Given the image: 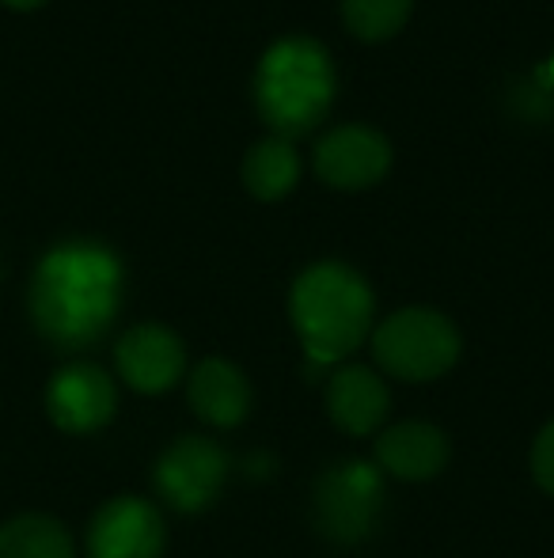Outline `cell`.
<instances>
[{
    "label": "cell",
    "instance_id": "cell-1",
    "mask_svg": "<svg viewBox=\"0 0 554 558\" xmlns=\"http://www.w3.org/2000/svg\"><path fill=\"white\" fill-rule=\"evenodd\" d=\"M122 304V266L96 243H61L30 278V319L61 350L91 345Z\"/></svg>",
    "mask_w": 554,
    "mask_h": 558
},
{
    "label": "cell",
    "instance_id": "cell-2",
    "mask_svg": "<svg viewBox=\"0 0 554 558\" xmlns=\"http://www.w3.org/2000/svg\"><path fill=\"white\" fill-rule=\"evenodd\" d=\"M338 69L323 43L308 35L278 38L255 69V107L274 137H308L334 107Z\"/></svg>",
    "mask_w": 554,
    "mask_h": 558
},
{
    "label": "cell",
    "instance_id": "cell-3",
    "mask_svg": "<svg viewBox=\"0 0 554 558\" xmlns=\"http://www.w3.org/2000/svg\"><path fill=\"white\" fill-rule=\"evenodd\" d=\"M288 316L316 365H331L369 338L377 296L346 263H316L293 281Z\"/></svg>",
    "mask_w": 554,
    "mask_h": 558
},
{
    "label": "cell",
    "instance_id": "cell-4",
    "mask_svg": "<svg viewBox=\"0 0 554 558\" xmlns=\"http://www.w3.org/2000/svg\"><path fill=\"white\" fill-rule=\"evenodd\" d=\"M459 331L448 316L433 308H403L392 312L372 331V353L384 373L407 384H426L444 376L459 361Z\"/></svg>",
    "mask_w": 554,
    "mask_h": 558
},
{
    "label": "cell",
    "instance_id": "cell-5",
    "mask_svg": "<svg viewBox=\"0 0 554 558\" xmlns=\"http://www.w3.org/2000/svg\"><path fill=\"white\" fill-rule=\"evenodd\" d=\"M380 501H384V486H380L377 468L361 460L334 463L331 471L319 475L316 521L334 544H357L377 524Z\"/></svg>",
    "mask_w": 554,
    "mask_h": 558
},
{
    "label": "cell",
    "instance_id": "cell-6",
    "mask_svg": "<svg viewBox=\"0 0 554 558\" xmlns=\"http://www.w3.org/2000/svg\"><path fill=\"white\" fill-rule=\"evenodd\" d=\"M224 478H229V456L209 437H178L156 463V490L178 513L213 506Z\"/></svg>",
    "mask_w": 554,
    "mask_h": 558
},
{
    "label": "cell",
    "instance_id": "cell-7",
    "mask_svg": "<svg viewBox=\"0 0 554 558\" xmlns=\"http://www.w3.org/2000/svg\"><path fill=\"white\" fill-rule=\"evenodd\" d=\"M311 163L334 191H369L392 171V141L372 125H338L316 141Z\"/></svg>",
    "mask_w": 554,
    "mask_h": 558
},
{
    "label": "cell",
    "instance_id": "cell-8",
    "mask_svg": "<svg viewBox=\"0 0 554 558\" xmlns=\"http://www.w3.org/2000/svg\"><path fill=\"white\" fill-rule=\"evenodd\" d=\"M119 391L99 365H69L46 388V411L65 434H96L114 418Z\"/></svg>",
    "mask_w": 554,
    "mask_h": 558
},
{
    "label": "cell",
    "instance_id": "cell-9",
    "mask_svg": "<svg viewBox=\"0 0 554 558\" xmlns=\"http://www.w3.org/2000/svg\"><path fill=\"white\" fill-rule=\"evenodd\" d=\"M91 558H160L163 555V521L152 501L114 498L96 513L88 529Z\"/></svg>",
    "mask_w": 554,
    "mask_h": 558
},
{
    "label": "cell",
    "instance_id": "cell-10",
    "mask_svg": "<svg viewBox=\"0 0 554 558\" xmlns=\"http://www.w3.org/2000/svg\"><path fill=\"white\" fill-rule=\"evenodd\" d=\"M114 361H119V373L130 388L145 391V396H160L183 376L186 350L175 331L160 324H140L119 338Z\"/></svg>",
    "mask_w": 554,
    "mask_h": 558
},
{
    "label": "cell",
    "instance_id": "cell-11",
    "mask_svg": "<svg viewBox=\"0 0 554 558\" xmlns=\"http://www.w3.org/2000/svg\"><path fill=\"white\" fill-rule=\"evenodd\" d=\"M377 463L395 478L426 483V478L441 475L448 463V437L429 422H399L380 434Z\"/></svg>",
    "mask_w": 554,
    "mask_h": 558
},
{
    "label": "cell",
    "instance_id": "cell-12",
    "mask_svg": "<svg viewBox=\"0 0 554 558\" xmlns=\"http://www.w3.org/2000/svg\"><path fill=\"white\" fill-rule=\"evenodd\" d=\"M190 407L209 426L232 429L251 411V384L232 361L206 357L190 373Z\"/></svg>",
    "mask_w": 554,
    "mask_h": 558
},
{
    "label": "cell",
    "instance_id": "cell-13",
    "mask_svg": "<svg viewBox=\"0 0 554 558\" xmlns=\"http://www.w3.org/2000/svg\"><path fill=\"white\" fill-rule=\"evenodd\" d=\"M387 388L372 368L346 365L331 376L327 384V411H331L334 426L346 429L354 437H365L387 418Z\"/></svg>",
    "mask_w": 554,
    "mask_h": 558
},
{
    "label": "cell",
    "instance_id": "cell-14",
    "mask_svg": "<svg viewBox=\"0 0 554 558\" xmlns=\"http://www.w3.org/2000/svg\"><path fill=\"white\" fill-rule=\"evenodd\" d=\"M239 175H244V186L251 198L281 202L296 191V183H300V156H296L293 141L267 137V141H259V145L247 148Z\"/></svg>",
    "mask_w": 554,
    "mask_h": 558
},
{
    "label": "cell",
    "instance_id": "cell-15",
    "mask_svg": "<svg viewBox=\"0 0 554 558\" xmlns=\"http://www.w3.org/2000/svg\"><path fill=\"white\" fill-rule=\"evenodd\" d=\"M0 558H73V536L53 517L23 513L0 529Z\"/></svg>",
    "mask_w": 554,
    "mask_h": 558
},
{
    "label": "cell",
    "instance_id": "cell-16",
    "mask_svg": "<svg viewBox=\"0 0 554 558\" xmlns=\"http://www.w3.org/2000/svg\"><path fill=\"white\" fill-rule=\"evenodd\" d=\"M415 0H342V20L361 43H387L410 23Z\"/></svg>",
    "mask_w": 554,
    "mask_h": 558
},
{
    "label": "cell",
    "instance_id": "cell-17",
    "mask_svg": "<svg viewBox=\"0 0 554 558\" xmlns=\"http://www.w3.org/2000/svg\"><path fill=\"white\" fill-rule=\"evenodd\" d=\"M532 475L543 490L554 494V422L543 426V434L532 445Z\"/></svg>",
    "mask_w": 554,
    "mask_h": 558
},
{
    "label": "cell",
    "instance_id": "cell-18",
    "mask_svg": "<svg viewBox=\"0 0 554 558\" xmlns=\"http://www.w3.org/2000/svg\"><path fill=\"white\" fill-rule=\"evenodd\" d=\"M4 8H12V12H35V8H42L46 0H0Z\"/></svg>",
    "mask_w": 554,
    "mask_h": 558
},
{
    "label": "cell",
    "instance_id": "cell-19",
    "mask_svg": "<svg viewBox=\"0 0 554 558\" xmlns=\"http://www.w3.org/2000/svg\"><path fill=\"white\" fill-rule=\"evenodd\" d=\"M551 73H554V58H551Z\"/></svg>",
    "mask_w": 554,
    "mask_h": 558
}]
</instances>
